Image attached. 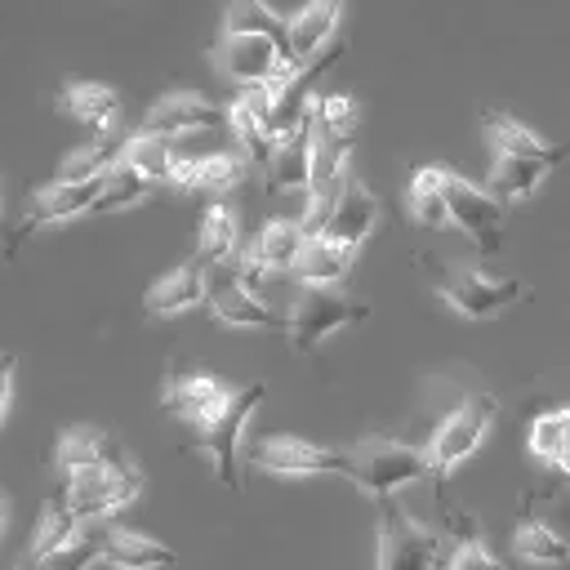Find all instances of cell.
Instances as JSON below:
<instances>
[{"label": "cell", "mask_w": 570, "mask_h": 570, "mask_svg": "<svg viewBox=\"0 0 570 570\" xmlns=\"http://www.w3.org/2000/svg\"><path fill=\"white\" fill-rule=\"evenodd\" d=\"M53 494L85 525L89 521H111L120 508H129L142 494V472L134 468L129 454H116V459H102V463H89L80 472L58 476V490Z\"/></svg>", "instance_id": "1"}, {"label": "cell", "mask_w": 570, "mask_h": 570, "mask_svg": "<svg viewBox=\"0 0 570 570\" xmlns=\"http://www.w3.org/2000/svg\"><path fill=\"white\" fill-rule=\"evenodd\" d=\"M494 414H499V396H490V392H463L454 401V410L432 428L423 454H428V472H432L436 490H445L450 472H459L481 450Z\"/></svg>", "instance_id": "2"}, {"label": "cell", "mask_w": 570, "mask_h": 570, "mask_svg": "<svg viewBox=\"0 0 570 570\" xmlns=\"http://www.w3.org/2000/svg\"><path fill=\"white\" fill-rule=\"evenodd\" d=\"M209 62L240 89H254L276 80L285 67H294V53H289V40L267 31H218V40L209 45Z\"/></svg>", "instance_id": "3"}, {"label": "cell", "mask_w": 570, "mask_h": 570, "mask_svg": "<svg viewBox=\"0 0 570 570\" xmlns=\"http://www.w3.org/2000/svg\"><path fill=\"white\" fill-rule=\"evenodd\" d=\"M432 276H436V294L463 321H485L525 294L517 276H494L485 267H463V263H432Z\"/></svg>", "instance_id": "4"}, {"label": "cell", "mask_w": 570, "mask_h": 570, "mask_svg": "<svg viewBox=\"0 0 570 570\" xmlns=\"http://www.w3.org/2000/svg\"><path fill=\"white\" fill-rule=\"evenodd\" d=\"M352 468H356V485H365L379 503L396 499L405 485L428 481V454L419 445L392 441V436H365L352 450Z\"/></svg>", "instance_id": "5"}, {"label": "cell", "mask_w": 570, "mask_h": 570, "mask_svg": "<svg viewBox=\"0 0 570 570\" xmlns=\"http://www.w3.org/2000/svg\"><path fill=\"white\" fill-rule=\"evenodd\" d=\"M370 316V303L361 298H347L343 289H307L294 307H289V347L298 356L316 352L325 338H334L338 330H347L352 321H365Z\"/></svg>", "instance_id": "6"}, {"label": "cell", "mask_w": 570, "mask_h": 570, "mask_svg": "<svg viewBox=\"0 0 570 570\" xmlns=\"http://www.w3.org/2000/svg\"><path fill=\"white\" fill-rule=\"evenodd\" d=\"M263 392H267V383L240 387V392H236V401H232V410H227L218 423H209V428L191 432V441H187V450H200V454L209 459V472H214V481H218L223 490H240L236 445H240V436H245V428H249L254 410L263 405Z\"/></svg>", "instance_id": "7"}, {"label": "cell", "mask_w": 570, "mask_h": 570, "mask_svg": "<svg viewBox=\"0 0 570 570\" xmlns=\"http://www.w3.org/2000/svg\"><path fill=\"white\" fill-rule=\"evenodd\" d=\"M249 463H258L263 472L272 476H347L356 481V468H352V454H338V450H325L316 441H303V436H289V432H272V436H258L249 445Z\"/></svg>", "instance_id": "8"}, {"label": "cell", "mask_w": 570, "mask_h": 570, "mask_svg": "<svg viewBox=\"0 0 570 570\" xmlns=\"http://www.w3.org/2000/svg\"><path fill=\"white\" fill-rule=\"evenodd\" d=\"M445 205H450V223L463 236H472L481 254H499L503 227H508V205L490 187H476L472 178L445 169Z\"/></svg>", "instance_id": "9"}, {"label": "cell", "mask_w": 570, "mask_h": 570, "mask_svg": "<svg viewBox=\"0 0 570 570\" xmlns=\"http://www.w3.org/2000/svg\"><path fill=\"white\" fill-rule=\"evenodd\" d=\"M236 392H240V387H232V383H223V379H214V374H205V370H178V374L165 379L160 405H165L174 419H183L191 432H200V428L218 423V419L232 410Z\"/></svg>", "instance_id": "10"}, {"label": "cell", "mask_w": 570, "mask_h": 570, "mask_svg": "<svg viewBox=\"0 0 570 570\" xmlns=\"http://www.w3.org/2000/svg\"><path fill=\"white\" fill-rule=\"evenodd\" d=\"M436 557H441V534L387 499L379 525V561L387 570H436Z\"/></svg>", "instance_id": "11"}, {"label": "cell", "mask_w": 570, "mask_h": 570, "mask_svg": "<svg viewBox=\"0 0 570 570\" xmlns=\"http://www.w3.org/2000/svg\"><path fill=\"white\" fill-rule=\"evenodd\" d=\"M98 191H102V178H89V183H45V187L31 196L27 218L9 232V258L18 254V245H22L31 232H45V227H58V223L85 218V214L94 209Z\"/></svg>", "instance_id": "12"}, {"label": "cell", "mask_w": 570, "mask_h": 570, "mask_svg": "<svg viewBox=\"0 0 570 570\" xmlns=\"http://www.w3.org/2000/svg\"><path fill=\"white\" fill-rule=\"evenodd\" d=\"M303 240H307L303 218H267V223L258 227L254 245L240 254V263H236V281L254 289L267 272H294V258H298Z\"/></svg>", "instance_id": "13"}, {"label": "cell", "mask_w": 570, "mask_h": 570, "mask_svg": "<svg viewBox=\"0 0 570 570\" xmlns=\"http://www.w3.org/2000/svg\"><path fill=\"white\" fill-rule=\"evenodd\" d=\"M223 120H227V107L209 102L205 94H196V89H169V94H160L147 107L142 134H160V138H174L178 142L183 134H205V129H214Z\"/></svg>", "instance_id": "14"}, {"label": "cell", "mask_w": 570, "mask_h": 570, "mask_svg": "<svg viewBox=\"0 0 570 570\" xmlns=\"http://www.w3.org/2000/svg\"><path fill=\"white\" fill-rule=\"evenodd\" d=\"M94 539H98V557L111 570H169L174 566V548L160 543L156 534L116 525V521H89Z\"/></svg>", "instance_id": "15"}, {"label": "cell", "mask_w": 570, "mask_h": 570, "mask_svg": "<svg viewBox=\"0 0 570 570\" xmlns=\"http://www.w3.org/2000/svg\"><path fill=\"white\" fill-rule=\"evenodd\" d=\"M379 214H383V205H379L374 187L361 183L356 174H347V183H343V191H338V200H334L321 236H330V240H338L347 249H361L370 240V232L379 227Z\"/></svg>", "instance_id": "16"}, {"label": "cell", "mask_w": 570, "mask_h": 570, "mask_svg": "<svg viewBox=\"0 0 570 570\" xmlns=\"http://www.w3.org/2000/svg\"><path fill=\"white\" fill-rule=\"evenodd\" d=\"M209 289H214L209 285V263L187 258V263H178V267H169L165 276L151 281L142 307H147V316H183V312L209 303Z\"/></svg>", "instance_id": "17"}, {"label": "cell", "mask_w": 570, "mask_h": 570, "mask_svg": "<svg viewBox=\"0 0 570 570\" xmlns=\"http://www.w3.org/2000/svg\"><path fill=\"white\" fill-rule=\"evenodd\" d=\"M312 160H316V111L298 125V129H289L281 142H276V151H272V165H267V191L272 196H281V191H307V183H312Z\"/></svg>", "instance_id": "18"}, {"label": "cell", "mask_w": 570, "mask_h": 570, "mask_svg": "<svg viewBox=\"0 0 570 570\" xmlns=\"http://www.w3.org/2000/svg\"><path fill=\"white\" fill-rule=\"evenodd\" d=\"M58 111L80 120L94 138H111L120 125V94L102 80H71L58 89Z\"/></svg>", "instance_id": "19"}, {"label": "cell", "mask_w": 570, "mask_h": 570, "mask_svg": "<svg viewBox=\"0 0 570 570\" xmlns=\"http://www.w3.org/2000/svg\"><path fill=\"white\" fill-rule=\"evenodd\" d=\"M347 0H307L303 9L289 13V53L294 62H312L321 49L338 40V18Z\"/></svg>", "instance_id": "20"}, {"label": "cell", "mask_w": 570, "mask_h": 570, "mask_svg": "<svg viewBox=\"0 0 570 570\" xmlns=\"http://www.w3.org/2000/svg\"><path fill=\"white\" fill-rule=\"evenodd\" d=\"M352 267H356V249H347V245H338V240H330V236L316 232V236L303 240L289 276H298L307 289H330V285L347 281Z\"/></svg>", "instance_id": "21"}, {"label": "cell", "mask_w": 570, "mask_h": 570, "mask_svg": "<svg viewBox=\"0 0 570 570\" xmlns=\"http://www.w3.org/2000/svg\"><path fill=\"white\" fill-rule=\"evenodd\" d=\"M245 178V156L236 151H209V156H183L174 169V187L183 191H205V196H227Z\"/></svg>", "instance_id": "22"}, {"label": "cell", "mask_w": 570, "mask_h": 570, "mask_svg": "<svg viewBox=\"0 0 570 570\" xmlns=\"http://www.w3.org/2000/svg\"><path fill=\"white\" fill-rule=\"evenodd\" d=\"M209 307L223 325H236V330H289V321H281L249 285L240 281H227V285H214L209 289Z\"/></svg>", "instance_id": "23"}, {"label": "cell", "mask_w": 570, "mask_h": 570, "mask_svg": "<svg viewBox=\"0 0 570 570\" xmlns=\"http://www.w3.org/2000/svg\"><path fill=\"white\" fill-rule=\"evenodd\" d=\"M481 125H485L490 151H503V156H530V160H552V165L566 160V147L543 142L534 129H525V125H521L517 116H508V111H481Z\"/></svg>", "instance_id": "24"}, {"label": "cell", "mask_w": 570, "mask_h": 570, "mask_svg": "<svg viewBox=\"0 0 570 570\" xmlns=\"http://www.w3.org/2000/svg\"><path fill=\"white\" fill-rule=\"evenodd\" d=\"M116 454H125V445H120L111 432L89 428V423L62 428V436H58V445H53V472L67 476V472H80V468L102 463V459H116Z\"/></svg>", "instance_id": "25"}, {"label": "cell", "mask_w": 570, "mask_h": 570, "mask_svg": "<svg viewBox=\"0 0 570 570\" xmlns=\"http://www.w3.org/2000/svg\"><path fill=\"white\" fill-rule=\"evenodd\" d=\"M405 209L419 227L428 232H441V227H454L450 223V205H445V169L441 165H419L410 174V187H405Z\"/></svg>", "instance_id": "26"}, {"label": "cell", "mask_w": 570, "mask_h": 570, "mask_svg": "<svg viewBox=\"0 0 570 570\" xmlns=\"http://www.w3.org/2000/svg\"><path fill=\"white\" fill-rule=\"evenodd\" d=\"M548 169H557V165L552 160H530V156H503V151H494V160H490V191L503 205L530 200L534 187L548 178Z\"/></svg>", "instance_id": "27"}, {"label": "cell", "mask_w": 570, "mask_h": 570, "mask_svg": "<svg viewBox=\"0 0 570 570\" xmlns=\"http://www.w3.org/2000/svg\"><path fill=\"white\" fill-rule=\"evenodd\" d=\"M120 160L156 187V183H174V169H178V160H183V156H178L174 138H160V134H142V129H138L134 138H125Z\"/></svg>", "instance_id": "28"}, {"label": "cell", "mask_w": 570, "mask_h": 570, "mask_svg": "<svg viewBox=\"0 0 570 570\" xmlns=\"http://www.w3.org/2000/svg\"><path fill=\"white\" fill-rule=\"evenodd\" d=\"M512 552H517V561H525V566H566V561H570L566 534H557L548 521H539V517H530V512H521V521H517Z\"/></svg>", "instance_id": "29"}, {"label": "cell", "mask_w": 570, "mask_h": 570, "mask_svg": "<svg viewBox=\"0 0 570 570\" xmlns=\"http://www.w3.org/2000/svg\"><path fill=\"white\" fill-rule=\"evenodd\" d=\"M120 151H125V142H116V138H89V142H80L76 151H67V156L58 160V169H53L49 183H89V178H107V169L120 160Z\"/></svg>", "instance_id": "30"}, {"label": "cell", "mask_w": 570, "mask_h": 570, "mask_svg": "<svg viewBox=\"0 0 570 570\" xmlns=\"http://www.w3.org/2000/svg\"><path fill=\"white\" fill-rule=\"evenodd\" d=\"M236 245H240V223H236V214L227 209V205H209L205 209V218H200V236H196V258H205V263H227L232 254H236Z\"/></svg>", "instance_id": "31"}, {"label": "cell", "mask_w": 570, "mask_h": 570, "mask_svg": "<svg viewBox=\"0 0 570 570\" xmlns=\"http://www.w3.org/2000/svg\"><path fill=\"white\" fill-rule=\"evenodd\" d=\"M566 445H570V405H557V410H543L539 419H530V428H525V450H530L539 463L552 468Z\"/></svg>", "instance_id": "32"}, {"label": "cell", "mask_w": 570, "mask_h": 570, "mask_svg": "<svg viewBox=\"0 0 570 570\" xmlns=\"http://www.w3.org/2000/svg\"><path fill=\"white\" fill-rule=\"evenodd\" d=\"M147 196H151V183H147L142 174H134L125 160H116V165L107 169L102 191H98V200H94V209H89V214H116V209L142 205Z\"/></svg>", "instance_id": "33"}, {"label": "cell", "mask_w": 570, "mask_h": 570, "mask_svg": "<svg viewBox=\"0 0 570 570\" xmlns=\"http://www.w3.org/2000/svg\"><path fill=\"white\" fill-rule=\"evenodd\" d=\"M85 530V521H76L67 508H62V499L53 494L49 503H45V512H40V521H36V534H31V557L40 561V557H49L53 548H62L71 534H80Z\"/></svg>", "instance_id": "34"}, {"label": "cell", "mask_w": 570, "mask_h": 570, "mask_svg": "<svg viewBox=\"0 0 570 570\" xmlns=\"http://www.w3.org/2000/svg\"><path fill=\"white\" fill-rule=\"evenodd\" d=\"M98 557V539H94V525H85L80 534H71L62 548H53L49 557L36 561V570H94Z\"/></svg>", "instance_id": "35"}, {"label": "cell", "mask_w": 570, "mask_h": 570, "mask_svg": "<svg viewBox=\"0 0 570 570\" xmlns=\"http://www.w3.org/2000/svg\"><path fill=\"white\" fill-rule=\"evenodd\" d=\"M459 543H454V552H450V566L445 570H503V561L485 548V539H481V530H476V521L472 517H463L459 521Z\"/></svg>", "instance_id": "36"}, {"label": "cell", "mask_w": 570, "mask_h": 570, "mask_svg": "<svg viewBox=\"0 0 570 570\" xmlns=\"http://www.w3.org/2000/svg\"><path fill=\"white\" fill-rule=\"evenodd\" d=\"M312 111H316V129H325V134H356V120H361L356 98H347V94H321L312 102Z\"/></svg>", "instance_id": "37"}, {"label": "cell", "mask_w": 570, "mask_h": 570, "mask_svg": "<svg viewBox=\"0 0 570 570\" xmlns=\"http://www.w3.org/2000/svg\"><path fill=\"white\" fill-rule=\"evenodd\" d=\"M13 374H18V361L9 352H0V428H4V414H9V396H13Z\"/></svg>", "instance_id": "38"}, {"label": "cell", "mask_w": 570, "mask_h": 570, "mask_svg": "<svg viewBox=\"0 0 570 570\" xmlns=\"http://www.w3.org/2000/svg\"><path fill=\"white\" fill-rule=\"evenodd\" d=\"M552 468H557V472H561V476H566V481H570V445H566V450H561V459H557V463H552Z\"/></svg>", "instance_id": "39"}, {"label": "cell", "mask_w": 570, "mask_h": 570, "mask_svg": "<svg viewBox=\"0 0 570 570\" xmlns=\"http://www.w3.org/2000/svg\"><path fill=\"white\" fill-rule=\"evenodd\" d=\"M13 570H36V557H27V561H18Z\"/></svg>", "instance_id": "40"}, {"label": "cell", "mask_w": 570, "mask_h": 570, "mask_svg": "<svg viewBox=\"0 0 570 570\" xmlns=\"http://www.w3.org/2000/svg\"><path fill=\"white\" fill-rule=\"evenodd\" d=\"M0 534H4V490H0Z\"/></svg>", "instance_id": "41"}, {"label": "cell", "mask_w": 570, "mask_h": 570, "mask_svg": "<svg viewBox=\"0 0 570 570\" xmlns=\"http://www.w3.org/2000/svg\"><path fill=\"white\" fill-rule=\"evenodd\" d=\"M374 570H387V566H383V561H379V566H374Z\"/></svg>", "instance_id": "42"}, {"label": "cell", "mask_w": 570, "mask_h": 570, "mask_svg": "<svg viewBox=\"0 0 570 570\" xmlns=\"http://www.w3.org/2000/svg\"><path fill=\"white\" fill-rule=\"evenodd\" d=\"M0 209H4V191H0Z\"/></svg>", "instance_id": "43"}]
</instances>
